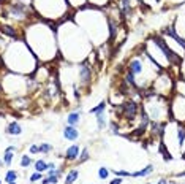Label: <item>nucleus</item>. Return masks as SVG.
<instances>
[{
	"mask_svg": "<svg viewBox=\"0 0 185 184\" xmlns=\"http://www.w3.org/2000/svg\"><path fill=\"white\" fill-rule=\"evenodd\" d=\"M79 156V146L78 144H73V146H70L67 149V152H65V157H67V160H76Z\"/></svg>",
	"mask_w": 185,
	"mask_h": 184,
	"instance_id": "obj_6",
	"label": "nucleus"
},
{
	"mask_svg": "<svg viewBox=\"0 0 185 184\" xmlns=\"http://www.w3.org/2000/svg\"><path fill=\"white\" fill-rule=\"evenodd\" d=\"M0 165H2V162H0Z\"/></svg>",
	"mask_w": 185,
	"mask_h": 184,
	"instance_id": "obj_31",
	"label": "nucleus"
},
{
	"mask_svg": "<svg viewBox=\"0 0 185 184\" xmlns=\"http://www.w3.org/2000/svg\"><path fill=\"white\" fill-rule=\"evenodd\" d=\"M177 176H179V178H182V176H185V172H180V173H179Z\"/></svg>",
	"mask_w": 185,
	"mask_h": 184,
	"instance_id": "obj_29",
	"label": "nucleus"
},
{
	"mask_svg": "<svg viewBox=\"0 0 185 184\" xmlns=\"http://www.w3.org/2000/svg\"><path fill=\"white\" fill-rule=\"evenodd\" d=\"M147 184H150V182H147Z\"/></svg>",
	"mask_w": 185,
	"mask_h": 184,
	"instance_id": "obj_32",
	"label": "nucleus"
},
{
	"mask_svg": "<svg viewBox=\"0 0 185 184\" xmlns=\"http://www.w3.org/2000/svg\"><path fill=\"white\" fill-rule=\"evenodd\" d=\"M142 68H144V65H142L141 59H138V57H133V59L130 60V64H128V72H130L131 75H135V76L141 75V73H142Z\"/></svg>",
	"mask_w": 185,
	"mask_h": 184,
	"instance_id": "obj_2",
	"label": "nucleus"
},
{
	"mask_svg": "<svg viewBox=\"0 0 185 184\" xmlns=\"http://www.w3.org/2000/svg\"><path fill=\"white\" fill-rule=\"evenodd\" d=\"M38 179H41V173H38V172L30 176V181H32V182H35V181H38Z\"/></svg>",
	"mask_w": 185,
	"mask_h": 184,
	"instance_id": "obj_24",
	"label": "nucleus"
},
{
	"mask_svg": "<svg viewBox=\"0 0 185 184\" xmlns=\"http://www.w3.org/2000/svg\"><path fill=\"white\" fill-rule=\"evenodd\" d=\"M67 121H68V125H73V127H74V125L79 122V113H76V111H74V113H70L68 117H67Z\"/></svg>",
	"mask_w": 185,
	"mask_h": 184,
	"instance_id": "obj_11",
	"label": "nucleus"
},
{
	"mask_svg": "<svg viewBox=\"0 0 185 184\" xmlns=\"http://www.w3.org/2000/svg\"><path fill=\"white\" fill-rule=\"evenodd\" d=\"M30 152H32V154L40 152V146H36V144H32V146H30Z\"/></svg>",
	"mask_w": 185,
	"mask_h": 184,
	"instance_id": "obj_26",
	"label": "nucleus"
},
{
	"mask_svg": "<svg viewBox=\"0 0 185 184\" xmlns=\"http://www.w3.org/2000/svg\"><path fill=\"white\" fill-rule=\"evenodd\" d=\"M8 184H16V182H8Z\"/></svg>",
	"mask_w": 185,
	"mask_h": 184,
	"instance_id": "obj_30",
	"label": "nucleus"
},
{
	"mask_svg": "<svg viewBox=\"0 0 185 184\" xmlns=\"http://www.w3.org/2000/svg\"><path fill=\"white\" fill-rule=\"evenodd\" d=\"M122 176H117V178H114L112 181H109V184H122Z\"/></svg>",
	"mask_w": 185,
	"mask_h": 184,
	"instance_id": "obj_25",
	"label": "nucleus"
},
{
	"mask_svg": "<svg viewBox=\"0 0 185 184\" xmlns=\"http://www.w3.org/2000/svg\"><path fill=\"white\" fill-rule=\"evenodd\" d=\"M79 160H81V162L89 160V151H87V148H84V149H82V152L79 154Z\"/></svg>",
	"mask_w": 185,
	"mask_h": 184,
	"instance_id": "obj_23",
	"label": "nucleus"
},
{
	"mask_svg": "<svg viewBox=\"0 0 185 184\" xmlns=\"http://www.w3.org/2000/svg\"><path fill=\"white\" fill-rule=\"evenodd\" d=\"M138 108H139V105L136 102H127L122 105V114L127 119H135L138 114Z\"/></svg>",
	"mask_w": 185,
	"mask_h": 184,
	"instance_id": "obj_1",
	"label": "nucleus"
},
{
	"mask_svg": "<svg viewBox=\"0 0 185 184\" xmlns=\"http://www.w3.org/2000/svg\"><path fill=\"white\" fill-rule=\"evenodd\" d=\"M152 172H153V165H152V164H149L147 167H144L142 170H139V172L131 173V176H133V178H141V176H147V175H150Z\"/></svg>",
	"mask_w": 185,
	"mask_h": 184,
	"instance_id": "obj_8",
	"label": "nucleus"
},
{
	"mask_svg": "<svg viewBox=\"0 0 185 184\" xmlns=\"http://www.w3.org/2000/svg\"><path fill=\"white\" fill-rule=\"evenodd\" d=\"M98 176H100V179H106V178L109 176V170H108L106 167H101V168L98 170Z\"/></svg>",
	"mask_w": 185,
	"mask_h": 184,
	"instance_id": "obj_20",
	"label": "nucleus"
},
{
	"mask_svg": "<svg viewBox=\"0 0 185 184\" xmlns=\"http://www.w3.org/2000/svg\"><path fill=\"white\" fill-rule=\"evenodd\" d=\"M32 164V159H30V156H22L21 157V167H29Z\"/></svg>",
	"mask_w": 185,
	"mask_h": 184,
	"instance_id": "obj_21",
	"label": "nucleus"
},
{
	"mask_svg": "<svg viewBox=\"0 0 185 184\" xmlns=\"http://www.w3.org/2000/svg\"><path fill=\"white\" fill-rule=\"evenodd\" d=\"M3 32L6 33V35H10L11 38H18V32L16 30H13V27H8V25H3Z\"/></svg>",
	"mask_w": 185,
	"mask_h": 184,
	"instance_id": "obj_19",
	"label": "nucleus"
},
{
	"mask_svg": "<svg viewBox=\"0 0 185 184\" xmlns=\"http://www.w3.org/2000/svg\"><path fill=\"white\" fill-rule=\"evenodd\" d=\"M165 33H166V35H169L171 38H174V40L179 43V46L185 51V40H183V38H182V37L176 32V29H174V27H168V29L165 30Z\"/></svg>",
	"mask_w": 185,
	"mask_h": 184,
	"instance_id": "obj_3",
	"label": "nucleus"
},
{
	"mask_svg": "<svg viewBox=\"0 0 185 184\" xmlns=\"http://www.w3.org/2000/svg\"><path fill=\"white\" fill-rule=\"evenodd\" d=\"M177 138H179V146L182 148L183 146V141H185V124H180L177 127Z\"/></svg>",
	"mask_w": 185,
	"mask_h": 184,
	"instance_id": "obj_9",
	"label": "nucleus"
},
{
	"mask_svg": "<svg viewBox=\"0 0 185 184\" xmlns=\"http://www.w3.org/2000/svg\"><path fill=\"white\" fill-rule=\"evenodd\" d=\"M158 149L162 151L163 159H165V160H173V156L168 152V149H166V146H165V143H163V141H160V146H158Z\"/></svg>",
	"mask_w": 185,
	"mask_h": 184,
	"instance_id": "obj_14",
	"label": "nucleus"
},
{
	"mask_svg": "<svg viewBox=\"0 0 185 184\" xmlns=\"http://www.w3.org/2000/svg\"><path fill=\"white\" fill-rule=\"evenodd\" d=\"M51 149H52V146L49 143H43L41 146H40V152H43V154H48V152H51Z\"/></svg>",
	"mask_w": 185,
	"mask_h": 184,
	"instance_id": "obj_22",
	"label": "nucleus"
},
{
	"mask_svg": "<svg viewBox=\"0 0 185 184\" xmlns=\"http://www.w3.org/2000/svg\"><path fill=\"white\" fill-rule=\"evenodd\" d=\"M3 162H5V165H11V162H13V151H5V156H3Z\"/></svg>",
	"mask_w": 185,
	"mask_h": 184,
	"instance_id": "obj_17",
	"label": "nucleus"
},
{
	"mask_svg": "<svg viewBox=\"0 0 185 184\" xmlns=\"http://www.w3.org/2000/svg\"><path fill=\"white\" fill-rule=\"evenodd\" d=\"M78 175H79V172H78V170H71V172L67 175V179H65V184H73V182L78 179Z\"/></svg>",
	"mask_w": 185,
	"mask_h": 184,
	"instance_id": "obj_12",
	"label": "nucleus"
},
{
	"mask_svg": "<svg viewBox=\"0 0 185 184\" xmlns=\"http://www.w3.org/2000/svg\"><path fill=\"white\" fill-rule=\"evenodd\" d=\"M59 178H60V176H46V178L41 181V184H57V182H59Z\"/></svg>",
	"mask_w": 185,
	"mask_h": 184,
	"instance_id": "obj_18",
	"label": "nucleus"
},
{
	"mask_svg": "<svg viewBox=\"0 0 185 184\" xmlns=\"http://www.w3.org/2000/svg\"><path fill=\"white\" fill-rule=\"evenodd\" d=\"M63 137L67 138L68 141H74L78 137H79V132H78V129L73 127V125H67L63 129Z\"/></svg>",
	"mask_w": 185,
	"mask_h": 184,
	"instance_id": "obj_4",
	"label": "nucleus"
},
{
	"mask_svg": "<svg viewBox=\"0 0 185 184\" xmlns=\"http://www.w3.org/2000/svg\"><path fill=\"white\" fill-rule=\"evenodd\" d=\"M97 125H98L100 130H103L104 125H106V116H104L103 113H101V114H97Z\"/></svg>",
	"mask_w": 185,
	"mask_h": 184,
	"instance_id": "obj_16",
	"label": "nucleus"
},
{
	"mask_svg": "<svg viewBox=\"0 0 185 184\" xmlns=\"http://www.w3.org/2000/svg\"><path fill=\"white\" fill-rule=\"evenodd\" d=\"M21 132H22V127L18 122H11L6 127V134L8 135H21Z\"/></svg>",
	"mask_w": 185,
	"mask_h": 184,
	"instance_id": "obj_7",
	"label": "nucleus"
},
{
	"mask_svg": "<svg viewBox=\"0 0 185 184\" xmlns=\"http://www.w3.org/2000/svg\"><path fill=\"white\" fill-rule=\"evenodd\" d=\"M104 110H106V102H101V103H98L97 107H94L90 110V113L92 114H101Z\"/></svg>",
	"mask_w": 185,
	"mask_h": 184,
	"instance_id": "obj_13",
	"label": "nucleus"
},
{
	"mask_svg": "<svg viewBox=\"0 0 185 184\" xmlns=\"http://www.w3.org/2000/svg\"><path fill=\"white\" fill-rule=\"evenodd\" d=\"M54 168H56L54 164H48V172H49V170H54Z\"/></svg>",
	"mask_w": 185,
	"mask_h": 184,
	"instance_id": "obj_28",
	"label": "nucleus"
},
{
	"mask_svg": "<svg viewBox=\"0 0 185 184\" xmlns=\"http://www.w3.org/2000/svg\"><path fill=\"white\" fill-rule=\"evenodd\" d=\"M157 184H168V181L165 179V178H162V179H158V182Z\"/></svg>",
	"mask_w": 185,
	"mask_h": 184,
	"instance_id": "obj_27",
	"label": "nucleus"
},
{
	"mask_svg": "<svg viewBox=\"0 0 185 184\" xmlns=\"http://www.w3.org/2000/svg\"><path fill=\"white\" fill-rule=\"evenodd\" d=\"M35 170L38 173H43V172H48V164H46V160H43V159H40V160H36L35 162Z\"/></svg>",
	"mask_w": 185,
	"mask_h": 184,
	"instance_id": "obj_10",
	"label": "nucleus"
},
{
	"mask_svg": "<svg viewBox=\"0 0 185 184\" xmlns=\"http://www.w3.org/2000/svg\"><path fill=\"white\" fill-rule=\"evenodd\" d=\"M18 179V172H15V170H8L6 175H5V181L6 182H15Z\"/></svg>",
	"mask_w": 185,
	"mask_h": 184,
	"instance_id": "obj_15",
	"label": "nucleus"
},
{
	"mask_svg": "<svg viewBox=\"0 0 185 184\" xmlns=\"http://www.w3.org/2000/svg\"><path fill=\"white\" fill-rule=\"evenodd\" d=\"M79 78H81L82 83H89L90 81V67L87 64H82L79 67Z\"/></svg>",
	"mask_w": 185,
	"mask_h": 184,
	"instance_id": "obj_5",
	"label": "nucleus"
}]
</instances>
